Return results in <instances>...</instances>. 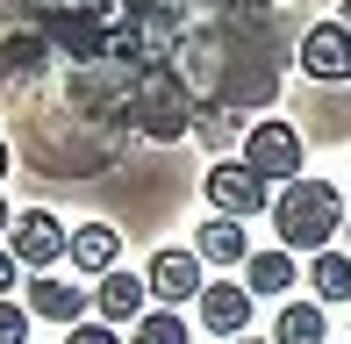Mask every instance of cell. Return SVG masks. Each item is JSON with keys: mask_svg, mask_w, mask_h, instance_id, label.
<instances>
[{"mask_svg": "<svg viewBox=\"0 0 351 344\" xmlns=\"http://www.w3.org/2000/svg\"><path fill=\"white\" fill-rule=\"evenodd\" d=\"M294 0H0V101L86 130V172L122 144H180L208 108L280 101Z\"/></svg>", "mask_w": 351, "mask_h": 344, "instance_id": "1", "label": "cell"}, {"mask_svg": "<svg viewBox=\"0 0 351 344\" xmlns=\"http://www.w3.org/2000/svg\"><path fill=\"white\" fill-rule=\"evenodd\" d=\"M273 230H280V251H330V237L344 230V194L330 180H308L301 172L294 186L273 194Z\"/></svg>", "mask_w": 351, "mask_h": 344, "instance_id": "2", "label": "cell"}, {"mask_svg": "<svg viewBox=\"0 0 351 344\" xmlns=\"http://www.w3.org/2000/svg\"><path fill=\"white\" fill-rule=\"evenodd\" d=\"M244 165L251 172H258V180L265 186H294L301 180V130H294V122H251V130H244Z\"/></svg>", "mask_w": 351, "mask_h": 344, "instance_id": "3", "label": "cell"}, {"mask_svg": "<svg viewBox=\"0 0 351 344\" xmlns=\"http://www.w3.org/2000/svg\"><path fill=\"white\" fill-rule=\"evenodd\" d=\"M201 194H208L215 215H230V223H244V215H273V186L258 180L244 158H222L208 165V180H201Z\"/></svg>", "mask_w": 351, "mask_h": 344, "instance_id": "4", "label": "cell"}, {"mask_svg": "<svg viewBox=\"0 0 351 344\" xmlns=\"http://www.w3.org/2000/svg\"><path fill=\"white\" fill-rule=\"evenodd\" d=\"M8 251H14V265H22L29 280H36V273H51V265L72 251V237H65V223H58L51 208H22L14 230H8Z\"/></svg>", "mask_w": 351, "mask_h": 344, "instance_id": "5", "label": "cell"}, {"mask_svg": "<svg viewBox=\"0 0 351 344\" xmlns=\"http://www.w3.org/2000/svg\"><path fill=\"white\" fill-rule=\"evenodd\" d=\"M294 65L308 72L315 86H344V79H351V29H344V22H308V29H301Z\"/></svg>", "mask_w": 351, "mask_h": 344, "instance_id": "6", "label": "cell"}, {"mask_svg": "<svg viewBox=\"0 0 351 344\" xmlns=\"http://www.w3.org/2000/svg\"><path fill=\"white\" fill-rule=\"evenodd\" d=\"M143 287H151V302H165V308H180V302H201V258L194 251H158L151 258V273H143Z\"/></svg>", "mask_w": 351, "mask_h": 344, "instance_id": "7", "label": "cell"}, {"mask_svg": "<svg viewBox=\"0 0 351 344\" xmlns=\"http://www.w3.org/2000/svg\"><path fill=\"white\" fill-rule=\"evenodd\" d=\"M22 308H29L36 323H65V330H79L86 308H93V294H86V287H65V280H51V273H36V280H29V294H22Z\"/></svg>", "mask_w": 351, "mask_h": 344, "instance_id": "8", "label": "cell"}, {"mask_svg": "<svg viewBox=\"0 0 351 344\" xmlns=\"http://www.w3.org/2000/svg\"><path fill=\"white\" fill-rule=\"evenodd\" d=\"M143 308H151V287H143L136 273H108V280H93V323H108V330H115V323H136Z\"/></svg>", "mask_w": 351, "mask_h": 344, "instance_id": "9", "label": "cell"}, {"mask_svg": "<svg viewBox=\"0 0 351 344\" xmlns=\"http://www.w3.org/2000/svg\"><path fill=\"white\" fill-rule=\"evenodd\" d=\"M201 323H208L215 337H244L251 330V287H237V280H208V287H201Z\"/></svg>", "mask_w": 351, "mask_h": 344, "instance_id": "10", "label": "cell"}, {"mask_svg": "<svg viewBox=\"0 0 351 344\" xmlns=\"http://www.w3.org/2000/svg\"><path fill=\"white\" fill-rule=\"evenodd\" d=\"M86 280H108L115 273V258H122V230H108V223H86V230H72V251H65Z\"/></svg>", "mask_w": 351, "mask_h": 344, "instance_id": "11", "label": "cell"}, {"mask_svg": "<svg viewBox=\"0 0 351 344\" xmlns=\"http://www.w3.org/2000/svg\"><path fill=\"white\" fill-rule=\"evenodd\" d=\"M194 258L201 265H244L251 258V237L230 223V215H208V223L194 230Z\"/></svg>", "mask_w": 351, "mask_h": 344, "instance_id": "12", "label": "cell"}, {"mask_svg": "<svg viewBox=\"0 0 351 344\" xmlns=\"http://www.w3.org/2000/svg\"><path fill=\"white\" fill-rule=\"evenodd\" d=\"M294 280H301V265H294V251H280V244L244 258V287H251V302H258V294H273V302H280Z\"/></svg>", "mask_w": 351, "mask_h": 344, "instance_id": "13", "label": "cell"}, {"mask_svg": "<svg viewBox=\"0 0 351 344\" xmlns=\"http://www.w3.org/2000/svg\"><path fill=\"white\" fill-rule=\"evenodd\" d=\"M330 323H323V302H287L280 323H273V344H323Z\"/></svg>", "mask_w": 351, "mask_h": 344, "instance_id": "14", "label": "cell"}, {"mask_svg": "<svg viewBox=\"0 0 351 344\" xmlns=\"http://www.w3.org/2000/svg\"><path fill=\"white\" fill-rule=\"evenodd\" d=\"M308 287H315V302H351V258L344 251H315L308 258Z\"/></svg>", "mask_w": 351, "mask_h": 344, "instance_id": "15", "label": "cell"}, {"mask_svg": "<svg viewBox=\"0 0 351 344\" xmlns=\"http://www.w3.org/2000/svg\"><path fill=\"white\" fill-rule=\"evenodd\" d=\"M130 344H194V337H186L180 308H143V316L130 323Z\"/></svg>", "mask_w": 351, "mask_h": 344, "instance_id": "16", "label": "cell"}, {"mask_svg": "<svg viewBox=\"0 0 351 344\" xmlns=\"http://www.w3.org/2000/svg\"><path fill=\"white\" fill-rule=\"evenodd\" d=\"M194 136H201V151H215V165H222V151H230V144H244V122H237L230 108H208V115L194 122Z\"/></svg>", "mask_w": 351, "mask_h": 344, "instance_id": "17", "label": "cell"}, {"mask_svg": "<svg viewBox=\"0 0 351 344\" xmlns=\"http://www.w3.org/2000/svg\"><path fill=\"white\" fill-rule=\"evenodd\" d=\"M29 323L36 316H29L22 302H0V344H29Z\"/></svg>", "mask_w": 351, "mask_h": 344, "instance_id": "18", "label": "cell"}, {"mask_svg": "<svg viewBox=\"0 0 351 344\" xmlns=\"http://www.w3.org/2000/svg\"><path fill=\"white\" fill-rule=\"evenodd\" d=\"M65 344H122V337L108 330V323H93V316H86V323H79V330H65Z\"/></svg>", "mask_w": 351, "mask_h": 344, "instance_id": "19", "label": "cell"}, {"mask_svg": "<svg viewBox=\"0 0 351 344\" xmlns=\"http://www.w3.org/2000/svg\"><path fill=\"white\" fill-rule=\"evenodd\" d=\"M14 280H22V265H14V251L0 244V302H8V287H14Z\"/></svg>", "mask_w": 351, "mask_h": 344, "instance_id": "20", "label": "cell"}, {"mask_svg": "<svg viewBox=\"0 0 351 344\" xmlns=\"http://www.w3.org/2000/svg\"><path fill=\"white\" fill-rule=\"evenodd\" d=\"M8 230H14V208H8V201H0V244H8Z\"/></svg>", "mask_w": 351, "mask_h": 344, "instance_id": "21", "label": "cell"}, {"mask_svg": "<svg viewBox=\"0 0 351 344\" xmlns=\"http://www.w3.org/2000/svg\"><path fill=\"white\" fill-rule=\"evenodd\" d=\"M8 165H14V151H8V136H0V180H8Z\"/></svg>", "mask_w": 351, "mask_h": 344, "instance_id": "22", "label": "cell"}, {"mask_svg": "<svg viewBox=\"0 0 351 344\" xmlns=\"http://www.w3.org/2000/svg\"><path fill=\"white\" fill-rule=\"evenodd\" d=\"M344 258H351V215H344Z\"/></svg>", "mask_w": 351, "mask_h": 344, "instance_id": "23", "label": "cell"}, {"mask_svg": "<svg viewBox=\"0 0 351 344\" xmlns=\"http://www.w3.org/2000/svg\"><path fill=\"white\" fill-rule=\"evenodd\" d=\"M237 344H273V337H237Z\"/></svg>", "mask_w": 351, "mask_h": 344, "instance_id": "24", "label": "cell"}, {"mask_svg": "<svg viewBox=\"0 0 351 344\" xmlns=\"http://www.w3.org/2000/svg\"><path fill=\"white\" fill-rule=\"evenodd\" d=\"M337 22H344V29H351V0H344V14H337Z\"/></svg>", "mask_w": 351, "mask_h": 344, "instance_id": "25", "label": "cell"}]
</instances>
